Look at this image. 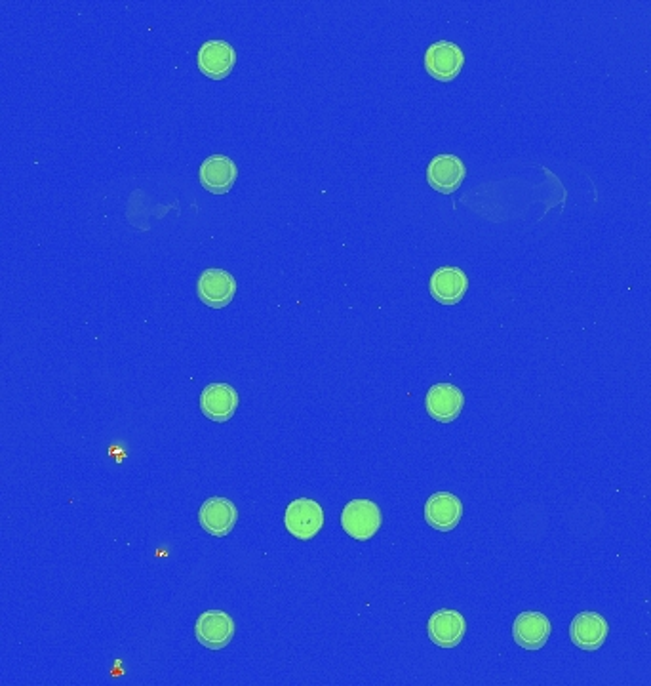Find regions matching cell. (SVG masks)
<instances>
[{
	"label": "cell",
	"mask_w": 651,
	"mask_h": 686,
	"mask_svg": "<svg viewBox=\"0 0 651 686\" xmlns=\"http://www.w3.org/2000/svg\"><path fill=\"white\" fill-rule=\"evenodd\" d=\"M381 523L383 515L379 505L366 498L351 500L341 511V528L356 542H370L379 532Z\"/></svg>",
	"instance_id": "cell-1"
},
{
	"label": "cell",
	"mask_w": 651,
	"mask_h": 686,
	"mask_svg": "<svg viewBox=\"0 0 651 686\" xmlns=\"http://www.w3.org/2000/svg\"><path fill=\"white\" fill-rule=\"evenodd\" d=\"M284 525L299 542H311L324 526L322 505L311 498H297L286 507Z\"/></svg>",
	"instance_id": "cell-2"
},
{
	"label": "cell",
	"mask_w": 651,
	"mask_h": 686,
	"mask_svg": "<svg viewBox=\"0 0 651 686\" xmlns=\"http://www.w3.org/2000/svg\"><path fill=\"white\" fill-rule=\"evenodd\" d=\"M463 65H465V54L455 42H434L425 52V69L436 81H454L461 73Z\"/></svg>",
	"instance_id": "cell-3"
},
{
	"label": "cell",
	"mask_w": 651,
	"mask_h": 686,
	"mask_svg": "<svg viewBox=\"0 0 651 686\" xmlns=\"http://www.w3.org/2000/svg\"><path fill=\"white\" fill-rule=\"evenodd\" d=\"M197 294L204 305L212 309H223L233 302L237 294V281L229 271L212 267L198 277Z\"/></svg>",
	"instance_id": "cell-4"
},
{
	"label": "cell",
	"mask_w": 651,
	"mask_h": 686,
	"mask_svg": "<svg viewBox=\"0 0 651 686\" xmlns=\"http://www.w3.org/2000/svg\"><path fill=\"white\" fill-rule=\"evenodd\" d=\"M235 620L223 610H206L197 618L195 635L198 643L210 650H221L235 637Z\"/></svg>",
	"instance_id": "cell-5"
},
{
	"label": "cell",
	"mask_w": 651,
	"mask_h": 686,
	"mask_svg": "<svg viewBox=\"0 0 651 686\" xmlns=\"http://www.w3.org/2000/svg\"><path fill=\"white\" fill-rule=\"evenodd\" d=\"M237 63V52L227 41L212 39L198 48V69L212 81H221L231 75Z\"/></svg>",
	"instance_id": "cell-6"
},
{
	"label": "cell",
	"mask_w": 651,
	"mask_h": 686,
	"mask_svg": "<svg viewBox=\"0 0 651 686\" xmlns=\"http://www.w3.org/2000/svg\"><path fill=\"white\" fill-rule=\"evenodd\" d=\"M198 521L210 536L223 538L231 534L238 523L237 505L223 496L208 498L204 504L200 505Z\"/></svg>",
	"instance_id": "cell-7"
},
{
	"label": "cell",
	"mask_w": 651,
	"mask_h": 686,
	"mask_svg": "<svg viewBox=\"0 0 651 686\" xmlns=\"http://www.w3.org/2000/svg\"><path fill=\"white\" fill-rule=\"evenodd\" d=\"M238 403L237 389L229 384L206 385L200 395L202 414L217 424L229 422L237 412Z\"/></svg>",
	"instance_id": "cell-8"
},
{
	"label": "cell",
	"mask_w": 651,
	"mask_h": 686,
	"mask_svg": "<svg viewBox=\"0 0 651 686\" xmlns=\"http://www.w3.org/2000/svg\"><path fill=\"white\" fill-rule=\"evenodd\" d=\"M610 633L606 618L598 612H581L570 624V639L573 645L587 652L602 648Z\"/></svg>",
	"instance_id": "cell-9"
},
{
	"label": "cell",
	"mask_w": 651,
	"mask_h": 686,
	"mask_svg": "<svg viewBox=\"0 0 651 686\" xmlns=\"http://www.w3.org/2000/svg\"><path fill=\"white\" fill-rule=\"evenodd\" d=\"M463 406H465L463 391L452 384L433 385L425 397V408L429 416L440 424H450L457 420Z\"/></svg>",
	"instance_id": "cell-10"
},
{
	"label": "cell",
	"mask_w": 651,
	"mask_h": 686,
	"mask_svg": "<svg viewBox=\"0 0 651 686\" xmlns=\"http://www.w3.org/2000/svg\"><path fill=\"white\" fill-rule=\"evenodd\" d=\"M467 633V622L461 612L440 608L429 618V639L440 648H455Z\"/></svg>",
	"instance_id": "cell-11"
},
{
	"label": "cell",
	"mask_w": 651,
	"mask_h": 686,
	"mask_svg": "<svg viewBox=\"0 0 651 686\" xmlns=\"http://www.w3.org/2000/svg\"><path fill=\"white\" fill-rule=\"evenodd\" d=\"M514 643L524 650H539L551 637V622L545 614L528 610L518 614L513 626Z\"/></svg>",
	"instance_id": "cell-12"
},
{
	"label": "cell",
	"mask_w": 651,
	"mask_h": 686,
	"mask_svg": "<svg viewBox=\"0 0 651 686\" xmlns=\"http://www.w3.org/2000/svg\"><path fill=\"white\" fill-rule=\"evenodd\" d=\"M431 296L442 305H455L461 302L469 290V277L459 267H438L431 277Z\"/></svg>",
	"instance_id": "cell-13"
},
{
	"label": "cell",
	"mask_w": 651,
	"mask_h": 686,
	"mask_svg": "<svg viewBox=\"0 0 651 686\" xmlns=\"http://www.w3.org/2000/svg\"><path fill=\"white\" fill-rule=\"evenodd\" d=\"M467 176V168L463 161L455 155H438L429 162L427 168V182L434 191L442 195H450L459 189Z\"/></svg>",
	"instance_id": "cell-14"
},
{
	"label": "cell",
	"mask_w": 651,
	"mask_h": 686,
	"mask_svg": "<svg viewBox=\"0 0 651 686\" xmlns=\"http://www.w3.org/2000/svg\"><path fill=\"white\" fill-rule=\"evenodd\" d=\"M200 183L206 191L214 195H225L231 191L238 178V168L235 161L225 155H212L200 164Z\"/></svg>",
	"instance_id": "cell-15"
},
{
	"label": "cell",
	"mask_w": 651,
	"mask_h": 686,
	"mask_svg": "<svg viewBox=\"0 0 651 686\" xmlns=\"http://www.w3.org/2000/svg\"><path fill=\"white\" fill-rule=\"evenodd\" d=\"M463 517V504L452 492H436L425 504V521L438 532H450Z\"/></svg>",
	"instance_id": "cell-16"
}]
</instances>
